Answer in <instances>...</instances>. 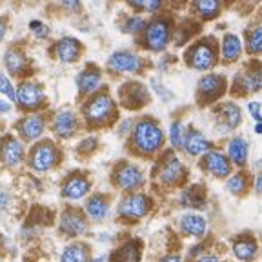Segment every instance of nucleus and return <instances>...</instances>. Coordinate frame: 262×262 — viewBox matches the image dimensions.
Wrapping results in <instances>:
<instances>
[{"label": "nucleus", "mask_w": 262, "mask_h": 262, "mask_svg": "<svg viewBox=\"0 0 262 262\" xmlns=\"http://www.w3.org/2000/svg\"><path fill=\"white\" fill-rule=\"evenodd\" d=\"M131 147L133 153L149 159V157L157 155L164 146V131L159 126V122L153 119H140L139 122L133 126L131 131Z\"/></svg>", "instance_id": "f257e3e1"}, {"label": "nucleus", "mask_w": 262, "mask_h": 262, "mask_svg": "<svg viewBox=\"0 0 262 262\" xmlns=\"http://www.w3.org/2000/svg\"><path fill=\"white\" fill-rule=\"evenodd\" d=\"M82 115H84V119L90 126L102 127L113 122L115 115H117V106L107 93H97L84 104Z\"/></svg>", "instance_id": "f03ea898"}, {"label": "nucleus", "mask_w": 262, "mask_h": 262, "mask_svg": "<svg viewBox=\"0 0 262 262\" xmlns=\"http://www.w3.org/2000/svg\"><path fill=\"white\" fill-rule=\"evenodd\" d=\"M62 160V153L57 147L53 140H42L35 144L33 149L29 151L28 162L33 171L37 173H48L53 168H57Z\"/></svg>", "instance_id": "7ed1b4c3"}, {"label": "nucleus", "mask_w": 262, "mask_h": 262, "mask_svg": "<svg viewBox=\"0 0 262 262\" xmlns=\"http://www.w3.org/2000/svg\"><path fill=\"white\" fill-rule=\"evenodd\" d=\"M111 182L115 188L122 189V191L133 193L139 191L144 184H146V175L137 164H131L127 160H122L115 166L113 173H111Z\"/></svg>", "instance_id": "20e7f679"}, {"label": "nucleus", "mask_w": 262, "mask_h": 262, "mask_svg": "<svg viewBox=\"0 0 262 262\" xmlns=\"http://www.w3.org/2000/svg\"><path fill=\"white\" fill-rule=\"evenodd\" d=\"M153 201L146 193H127L119 204V217L126 222H137L151 211Z\"/></svg>", "instance_id": "39448f33"}, {"label": "nucleus", "mask_w": 262, "mask_h": 262, "mask_svg": "<svg viewBox=\"0 0 262 262\" xmlns=\"http://www.w3.org/2000/svg\"><path fill=\"white\" fill-rule=\"evenodd\" d=\"M186 64L196 71H208L217 64V48L211 38L195 42L186 51Z\"/></svg>", "instance_id": "423d86ee"}, {"label": "nucleus", "mask_w": 262, "mask_h": 262, "mask_svg": "<svg viewBox=\"0 0 262 262\" xmlns=\"http://www.w3.org/2000/svg\"><path fill=\"white\" fill-rule=\"evenodd\" d=\"M155 175H157V180H159L162 186L173 188V186H179L184 182L186 168H184V164L180 162L179 157L169 153V155L164 157L162 162L159 164Z\"/></svg>", "instance_id": "0eeeda50"}, {"label": "nucleus", "mask_w": 262, "mask_h": 262, "mask_svg": "<svg viewBox=\"0 0 262 262\" xmlns=\"http://www.w3.org/2000/svg\"><path fill=\"white\" fill-rule=\"evenodd\" d=\"M226 90V78L222 75L217 73H209L199 80V86H196V100L201 106L215 102L217 98L222 97Z\"/></svg>", "instance_id": "6e6552de"}, {"label": "nucleus", "mask_w": 262, "mask_h": 262, "mask_svg": "<svg viewBox=\"0 0 262 262\" xmlns=\"http://www.w3.org/2000/svg\"><path fill=\"white\" fill-rule=\"evenodd\" d=\"M60 233L70 238H77L88 231V217L86 213L78 208H68L60 215V224H58Z\"/></svg>", "instance_id": "1a4fd4ad"}, {"label": "nucleus", "mask_w": 262, "mask_h": 262, "mask_svg": "<svg viewBox=\"0 0 262 262\" xmlns=\"http://www.w3.org/2000/svg\"><path fill=\"white\" fill-rule=\"evenodd\" d=\"M15 93H16L15 100L18 102V106L26 111L38 110V107L44 106V102H46V93L40 84H37V82H31V80L22 82Z\"/></svg>", "instance_id": "9d476101"}, {"label": "nucleus", "mask_w": 262, "mask_h": 262, "mask_svg": "<svg viewBox=\"0 0 262 262\" xmlns=\"http://www.w3.org/2000/svg\"><path fill=\"white\" fill-rule=\"evenodd\" d=\"M201 168L215 179H228L233 173V166L228 160V157L221 151H215V149H209L204 153L201 160Z\"/></svg>", "instance_id": "9b49d317"}, {"label": "nucleus", "mask_w": 262, "mask_h": 262, "mask_svg": "<svg viewBox=\"0 0 262 262\" xmlns=\"http://www.w3.org/2000/svg\"><path fill=\"white\" fill-rule=\"evenodd\" d=\"M26 160L24 144L13 135H8L0 142V162L6 168H18Z\"/></svg>", "instance_id": "f8f14e48"}, {"label": "nucleus", "mask_w": 262, "mask_h": 262, "mask_svg": "<svg viewBox=\"0 0 262 262\" xmlns=\"http://www.w3.org/2000/svg\"><path fill=\"white\" fill-rule=\"evenodd\" d=\"M91 191V180L84 173H73L64 180L62 184V196L66 201L77 202L80 199H86L88 193Z\"/></svg>", "instance_id": "ddd939ff"}, {"label": "nucleus", "mask_w": 262, "mask_h": 262, "mask_svg": "<svg viewBox=\"0 0 262 262\" xmlns=\"http://www.w3.org/2000/svg\"><path fill=\"white\" fill-rule=\"evenodd\" d=\"M144 44L151 51H164L169 44V26L166 20H155L146 28Z\"/></svg>", "instance_id": "4468645a"}, {"label": "nucleus", "mask_w": 262, "mask_h": 262, "mask_svg": "<svg viewBox=\"0 0 262 262\" xmlns=\"http://www.w3.org/2000/svg\"><path fill=\"white\" fill-rule=\"evenodd\" d=\"M107 68L113 73H139L142 68V58L131 51H117L107 60Z\"/></svg>", "instance_id": "2eb2a0df"}, {"label": "nucleus", "mask_w": 262, "mask_h": 262, "mask_svg": "<svg viewBox=\"0 0 262 262\" xmlns=\"http://www.w3.org/2000/svg\"><path fill=\"white\" fill-rule=\"evenodd\" d=\"M120 100L129 110H139L149 100V93L140 82H127L120 88Z\"/></svg>", "instance_id": "dca6fc26"}, {"label": "nucleus", "mask_w": 262, "mask_h": 262, "mask_svg": "<svg viewBox=\"0 0 262 262\" xmlns=\"http://www.w3.org/2000/svg\"><path fill=\"white\" fill-rule=\"evenodd\" d=\"M44 129H46V119L42 115H28V117H24L20 122L16 124V131H18V135L26 142H35L37 139H40Z\"/></svg>", "instance_id": "f3484780"}, {"label": "nucleus", "mask_w": 262, "mask_h": 262, "mask_svg": "<svg viewBox=\"0 0 262 262\" xmlns=\"http://www.w3.org/2000/svg\"><path fill=\"white\" fill-rule=\"evenodd\" d=\"M179 226L182 229V233L193 238H201L208 233V221L196 211H188L186 215H182Z\"/></svg>", "instance_id": "a211bd4d"}, {"label": "nucleus", "mask_w": 262, "mask_h": 262, "mask_svg": "<svg viewBox=\"0 0 262 262\" xmlns=\"http://www.w3.org/2000/svg\"><path fill=\"white\" fill-rule=\"evenodd\" d=\"M242 122L241 107L233 102H224L217 107V126L222 131H231Z\"/></svg>", "instance_id": "6ab92c4d"}, {"label": "nucleus", "mask_w": 262, "mask_h": 262, "mask_svg": "<svg viewBox=\"0 0 262 262\" xmlns=\"http://www.w3.org/2000/svg\"><path fill=\"white\" fill-rule=\"evenodd\" d=\"M84 213H86V217L90 221L102 222L110 215V201H107V196L102 195V193H95V195L88 196Z\"/></svg>", "instance_id": "aec40b11"}, {"label": "nucleus", "mask_w": 262, "mask_h": 262, "mask_svg": "<svg viewBox=\"0 0 262 262\" xmlns=\"http://www.w3.org/2000/svg\"><path fill=\"white\" fill-rule=\"evenodd\" d=\"M231 251L241 262H251L258 255V244L251 235H238L231 244Z\"/></svg>", "instance_id": "412c9836"}, {"label": "nucleus", "mask_w": 262, "mask_h": 262, "mask_svg": "<svg viewBox=\"0 0 262 262\" xmlns=\"http://www.w3.org/2000/svg\"><path fill=\"white\" fill-rule=\"evenodd\" d=\"M182 147H184V151L188 153L189 157H201V155H204L206 151L211 149V142L202 135L201 131L189 127V129H186Z\"/></svg>", "instance_id": "4be33fe9"}, {"label": "nucleus", "mask_w": 262, "mask_h": 262, "mask_svg": "<svg viewBox=\"0 0 262 262\" xmlns=\"http://www.w3.org/2000/svg\"><path fill=\"white\" fill-rule=\"evenodd\" d=\"M142 258V242L139 238H131L124 242L107 258L110 262H140Z\"/></svg>", "instance_id": "5701e85b"}, {"label": "nucleus", "mask_w": 262, "mask_h": 262, "mask_svg": "<svg viewBox=\"0 0 262 262\" xmlns=\"http://www.w3.org/2000/svg\"><path fill=\"white\" fill-rule=\"evenodd\" d=\"M102 82V73L95 66H88L86 70H82L77 77V88L80 95H91L100 88Z\"/></svg>", "instance_id": "b1692460"}, {"label": "nucleus", "mask_w": 262, "mask_h": 262, "mask_svg": "<svg viewBox=\"0 0 262 262\" xmlns=\"http://www.w3.org/2000/svg\"><path fill=\"white\" fill-rule=\"evenodd\" d=\"M82 53V44L73 37H64L57 42V48H55V55L60 62L64 64H71V62L78 60Z\"/></svg>", "instance_id": "393cba45"}, {"label": "nucleus", "mask_w": 262, "mask_h": 262, "mask_svg": "<svg viewBox=\"0 0 262 262\" xmlns=\"http://www.w3.org/2000/svg\"><path fill=\"white\" fill-rule=\"evenodd\" d=\"M53 129L60 139H71L77 131V115L70 110H62L55 115Z\"/></svg>", "instance_id": "a878e982"}, {"label": "nucleus", "mask_w": 262, "mask_h": 262, "mask_svg": "<svg viewBox=\"0 0 262 262\" xmlns=\"http://www.w3.org/2000/svg\"><path fill=\"white\" fill-rule=\"evenodd\" d=\"M248 155H250V146L242 137H233L228 144V160L231 162V166H238V168H244L248 164Z\"/></svg>", "instance_id": "bb28decb"}, {"label": "nucleus", "mask_w": 262, "mask_h": 262, "mask_svg": "<svg viewBox=\"0 0 262 262\" xmlns=\"http://www.w3.org/2000/svg\"><path fill=\"white\" fill-rule=\"evenodd\" d=\"M90 246L84 242H73L66 246L60 255V262H90Z\"/></svg>", "instance_id": "cd10ccee"}, {"label": "nucleus", "mask_w": 262, "mask_h": 262, "mask_svg": "<svg viewBox=\"0 0 262 262\" xmlns=\"http://www.w3.org/2000/svg\"><path fill=\"white\" fill-rule=\"evenodd\" d=\"M4 66L9 75H22L28 70V58L18 49H8L4 55Z\"/></svg>", "instance_id": "c85d7f7f"}, {"label": "nucleus", "mask_w": 262, "mask_h": 262, "mask_svg": "<svg viewBox=\"0 0 262 262\" xmlns=\"http://www.w3.org/2000/svg\"><path fill=\"white\" fill-rule=\"evenodd\" d=\"M222 60L226 62V64H229V62H235L238 57H241L242 53V44H241V38L237 37V35H226L224 38H222Z\"/></svg>", "instance_id": "c756f323"}, {"label": "nucleus", "mask_w": 262, "mask_h": 262, "mask_svg": "<svg viewBox=\"0 0 262 262\" xmlns=\"http://www.w3.org/2000/svg\"><path fill=\"white\" fill-rule=\"evenodd\" d=\"M238 86L244 90V93H257L262 86V78H260V70L258 66H255L253 70H248L246 73H242L238 77Z\"/></svg>", "instance_id": "7c9ffc66"}, {"label": "nucleus", "mask_w": 262, "mask_h": 262, "mask_svg": "<svg viewBox=\"0 0 262 262\" xmlns=\"http://www.w3.org/2000/svg\"><path fill=\"white\" fill-rule=\"evenodd\" d=\"M180 204L188 206L191 209H199L206 204V191H202V188L199 184L191 186L189 189H186L180 196Z\"/></svg>", "instance_id": "2f4dec72"}, {"label": "nucleus", "mask_w": 262, "mask_h": 262, "mask_svg": "<svg viewBox=\"0 0 262 262\" xmlns=\"http://www.w3.org/2000/svg\"><path fill=\"white\" fill-rule=\"evenodd\" d=\"M195 8L199 15L204 18H215L221 11V0H195Z\"/></svg>", "instance_id": "473e14b6"}, {"label": "nucleus", "mask_w": 262, "mask_h": 262, "mask_svg": "<svg viewBox=\"0 0 262 262\" xmlns=\"http://www.w3.org/2000/svg\"><path fill=\"white\" fill-rule=\"evenodd\" d=\"M226 188H228L229 193H233V195H244L246 189L250 188V184H248V177H246L244 173L229 175L228 182H226Z\"/></svg>", "instance_id": "72a5a7b5"}, {"label": "nucleus", "mask_w": 262, "mask_h": 262, "mask_svg": "<svg viewBox=\"0 0 262 262\" xmlns=\"http://www.w3.org/2000/svg\"><path fill=\"white\" fill-rule=\"evenodd\" d=\"M184 135H186V129H184V126H182V122H180V120L171 122V126H169V144H171L175 149H182Z\"/></svg>", "instance_id": "f704fd0d"}, {"label": "nucleus", "mask_w": 262, "mask_h": 262, "mask_svg": "<svg viewBox=\"0 0 262 262\" xmlns=\"http://www.w3.org/2000/svg\"><path fill=\"white\" fill-rule=\"evenodd\" d=\"M262 49V31L260 28H253L250 33H248V51L251 55H258Z\"/></svg>", "instance_id": "c9c22d12"}, {"label": "nucleus", "mask_w": 262, "mask_h": 262, "mask_svg": "<svg viewBox=\"0 0 262 262\" xmlns=\"http://www.w3.org/2000/svg\"><path fill=\"white\" fill-rule=\"evenodd\" d=\"M144 26H146V22L140 18V16H131V18H127L126 22H124V31L126 33H139L144 29Z\"/></svg>", "instance_id": "e433bc0d"}, {"label": "nucleus", "mask_w": 262, "mask_h": 262, "mask_svg": "<svg viewBox=\"0 0 262 262\" xmlns=\"http://www.w3.org/2000/svg\"><path fill=\"white\" fill-rule=\"evenodd\" d=\"M0 95H6L9 100H15V88H13L11 80L6 75L0 73Z\"/></svg>", "instance_id": "4c0bfd02"}, {"label": "nucleus", "mask_w": 262, "mask_h": 262, "mask_svg": "<svg viewBox=\"0 0 262 262\" xmlns=\"http://www.w3.org/2000/svg\"><path fill=\"white\" fill-rule=\"evenodd\" d=\"M97 146H98V140L95 139V137H90V139L82 140L80 146H78V151L88 153V155H90L91 151H95V149H97Z\"/></svg>", "instance_id": "58836bf2"}, {"label": "nucleus", "mask_w": 262, "mask_h": 262, "mask_svg": "<svg viewBox=\"0 0 262 262\" xmlns=\"http://www.w3.org/2000/svg\"><path fill=\"white\" fill-rule=\"evenodd\" d=\"M151 86H153V90L157 91V95H159V97L162 98V100H166V102H168V100H171V98H173L171 91L166 90V88H164L162 84H159V80H155V78L151 80Z\"/></svg>", "instance_id": "ea45409f"}, {"label": "nucleus", "mask_w": 262, "mask_h": 262, "mask_svg": "<svg viewBox=\"0 0 262 262\" xmlns=\"http://www.w3.org/2000/svg\"><path fill=\"white\" fill-rule=\"evenodd\" d=\"M29 28L33 29V33H35V35H37L38 38H42V37H48V28H46L44 24H42V22H38V20H31L29 22Z\"/></svg>", "instance_id": "a19ab883"}, {"label": "nucleus", "mask_w": 262, "mask_h": 262, "mask_svg": "<svg viewBox=\"0 0 262 262\" xmlns=\"http://www.w3.org/2000/svg\"><path fill=\"white\" fill-rule=\"evenodd\" d=\"M248 110H250L251 117H253L257 122H260V104H258V102H250V104H248Z\"/></svg>", "instance_id": "79ce46f5"}, {"label": "nucleus", "mask_w": 262, "mask_h": 262, "mask_svg": "<svg viewBox=\"0 0 262 262\" xmlns=\"http://www.w3.org/2000/svg\"><path fill=\"white\" fill-rule=\"evenodd\" d=\"M9 204H11V196L6 191H0V213L6 211L9 208Z\"/></svg>", "instance_id": "37998d69"}, {"label": "nucleus", "mask_w": 262, "mask_h": 262, "mask_svg": "<svg viewBox=\"0 0 262 262\" xmlns=\"http://www.w3.org/2000/svg\"><path fill=\"white\" fill-rule=\"evenodd\" d=\"M62 6L68 9H71V11H78L80 9V2L78 0H60Z\"/></svg>", "instance_id": "c03bdc74"}, {"label": "nucleus", "mask_w": 262, "mask_h": 262, "mask_svg": "<svg viewBox=\"0 0 262 262\" xmlns=\"http://www.w3.org/2000/svg\"><path fill=\"white\" fill-rule=\"evenodd\" d=\"M196 262H222V258H219L217 255H201Z\"/></svg>", "instance_id": "a18cd8bd"}, {"label": "nucleus", "mask_w": 262, "mask_h": 262, "mask_svg": "<svg viewBox=\"0 0 262 262\" xmlns=\"http://www.w3.org/2000/svg\"><path fill=\"white\" fill-rule=\"evenodd\" d=\"M9 110H11V104H9L8 100H4V98H0V115L8 113Z\"/></svg>", "instance_id": "49530a36"}, {"label": "nucleus", "mask_w": 262, "mask_h": 262, "mask_svg": "<svg viewBox=\"0 0 262 262\" xmlns=\"http://www.w3.org/2000/svg\"><path fill=\"white\" fill-rule=\"evenodd\" d=\"M159 262H182V258L179 257V255H166V257H162Z\"/></svg>", "instance_id": "de8ad7c7"}, {"label": "nucleus", "mask_w": 262, "mask_h": 262, "mask_svg": "<svg viewBox=\"0 0 262 262\" xmlns=\"http://www.w3.org/2000/svg\"><path fill=\"white\" fill-rule=\"evenodd\" d=\"M162 6V0H149V4H147V9L149 11H157V9Z\"/></svg>", "instance_id": "09e8293b"}, {"label": "nucleus", "mask_w": 262, "mask_h": 262, "mask_svg": "<svg viewBox=\"0 0 262 262\" xmlns=\"http://www.w3.org/2000/svg\"><path fill=\"white\" fill-rule=\"evenodd\" d=\"M127 2L137 9H142L144 6H146V0H127Z\"/></svg>", "instance_id": "8fccbe9b"}, {"label": "nucleus", "mask_w": 262, "mask_h": 262, "mask_svg": "<svg viewBox=\"0 0 262 262\" xmlns=\"http://www.w3.org/2000/svg\"><path fill=\"white\" fill-rule=\"evenodd\" d=\"M4 35H6V24L4 20H0V40L4 38Z\"/></svg>", "instance_id": "3c124183"}, {"label": "nucleus", "mask_w": 262, "mask_h": 262, "mask_svg": "<svg viewBox=\"0 0 262 262\" xmlns=\"http://www.w3.org/2000/svg\"><path fill=\"white\" fill-rule=\"evenodd\" d=\"M260 184H262L260 177H257V179H255V191L257 193H260Z\"/></svg>", "instance_id": "603ef678"}, {"label": "nucleus", "mask_w": 262, "mask_h": 262, "mask_svg": "<svg viewBox=\"0 0 262 262\" xmlns=\"http://www.w3.org/2000/svg\"><path fill=\"white\" fill-rule=\"evenodd\" d=\"M90 262H107V257H97V258H91Z\"/></svg>", "instance_id": "864d4df0"}, {"label": "nucleus", "mask_w": 262, "mask_h": 262, "mask_svg": "<svg viewBox=\"0 0 262 262\" xmlns=\"http://www.w3.org/2000/svg\"><path fill=\"white\" fill-rule=\"evenodd\" d=\"M262 131V126H260V122H257V126H255V133H260Z\"/></svg>", "instance_id": "5fc2aeb1"}, {"label": "nucleus", "mask_w": 262, "mask_h": 262, "mask_svg": "<svg viewBox=\"0 0 262 262\" xmlns=\"http://www.w3.org/2000/svg\"><path fill=\"white\" fill-rule=\"evenodd\" d=\"M253 2H258V0H253Z\"/></svg>", "instance_id": "6e6d98bb"}]
</instances>
